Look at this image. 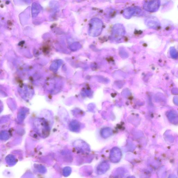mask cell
<instances>
[{
  "instance_id": "6da1fadb",
  "label": "cell",
  "mask_w": 178,
  "mask_h": 178,
  "mask_svg": "<svg viewBox=\"0 0 178 178\" xmlns=\"http://www.w3.org/2000/svg\"><path fill=\"white\" fill-rule=\"evenodd\" d=\"M34 127L38 133L43 137L47 136L50 128L46 121L42 119H36L34 122Z\"/></svg>"
},
{
  "instance_id": "7a4b0ae2",
  "label": "cell",
  "mask_w": 178,
  "mask_h": 178,
  "mask_svg": "<svg viewBox=\"0 0 178 178\" xmlns=\"http://www.w3.org/2000/svg\"><path fill=\"white\" fill-rule=\"evenodd\" d=\"M103 23L101 20L94 18L91 20L89 25L88 33L90 36L97 37L99 35L103 29Z\"/></svg>"
},
{
  "instance_id": "3957f363",
  "label": "cell",
  "mask_w": 178,
  "mask_h": 178,
  "mask_svg": "<svg viewBox=\"0 0 178 178\" xmlns=\"http://www.w3.org/2000/svg\"><path fill=\"white\" fill-rule=\"evenodd\" d=\"M160 1L158 0L147 1L145 2L144 5V9L148 12H157L160 6Z\"/></svg>"
},
{
  "instance_id": "277c9868",
  "label": "cell",
  "mask_w": 178,
  "mask_h": 178,
  "mask_svg": "<svg viewBox=\"0 0 178 178\" xmlns=\"http://www.w3.org/2000/svg\"><path fill=\"white\" fill-rule=\"evenodd\" d=\"M125 30L123 25L121 24L115 25L113 28L112 37L115 39L119 40L124 36Z\"/></svg>"
},
{
  "instance_id": "5b68a950",
  "label": "cell",
  "mask_w": 178,
  "mask_h": 178,
  "mask_svg": "<svg viewBox=\"0 0 178 178\" xmlns=\"http://www.w3.org/2000/svg\"><path fill=\"white\" fill-rule=\"evenodd\" d=\"M122 157V153L118 148H114L111 151L110 160L111 162L116 163L119 162Z\"/></svg>"
},
{
  "instance_id": "8992f818",
  "label": "cell",
  "mask_w": 178,
  "mask_h": 178,
  "mask_svg": "<svg viewBox=\"0 0 178 178\" xmlns=\"http://www.w3.org/2000/svg\"><path fill=\"white\" fill-rule=\"evenodd\" d=\"M146 25L151 28L157 29L160 28V23L158 19L155 17H148L145 20Z\"/></svg>"
},
{
  "instance_id": "52a82bcc",
  "label": "cell",
  "mask_w": 178,
  "mask_h": 178,
  "mask_svg": "<svg viewBox=\"0 0 178 178\" xmlns=\"http://www.w3.org/2000/svg\"><path fill=\"white\" fill-rule=\"evenodd\" d=\"M110 167V164L107 162L105 161L102 162L97 167V173L99 175L103 174L108 171Z\"/></svg>"
},
{
  "instance_id": "ba28073f",
  "label": "cell",
  "mask_w": 178,
  "mask_h": 178,
  "mask_svg": "<svg viewBox=\"0 0 178 178\" xmlns=\"http://www.w3.org/2000/svg\"><path fill=\"white\" fill-rule=\"evenodd\" d=\"M125 173L124 170L119 168L115 171V173L112 175L111 178H123Z\"/></svg>"
},
{
  "instance_id": "9c48e42d",
  "label": "cell",
  "mask_w": 178,
  "mask_h": 178,
  "mask_svg": "<svg viewBox=\"0 0 178 178\" xmlns=\"http://www.w3.org/2000/svg\"><path fill=\"white\" fill-rule=\"evenodd\" d=\"M138 9L136 8H129V9H126L124 12V15L127 18L131 17L132 15L134 14L136 12H139L140 10L137 11Z\"/></svg>"
},
{
  "instance_id": "30bf717a",
  "label": "cell",
  "mask_w": 178,
  "mask_h": 178,
  "mask_svg": "<svg viewBox=\"0 0 178 178\" xmlns=\"http://www.w3.org/2000/svg\"><path fill=\"white\" fill-rule=\"evenodd\" d=\"M7 163L10 165H13L16 163V160L14 156L12 155L8 156L6 158Z\"/></svg>"
},
{
  "instance_id": "8fae6325",
  "label": "cell",
  "mask_w": 178,
  "mask_h": 178,
  "mask_svg": "<svg viewBox=\"0 0 178 178\" xmlns=\"http://www.w3.org/2000/svg\"><path fill=\"white\" fill-rule=\"evenodd\" d=\"M170 55L172 58L177 59L178 58V52L174 47L171 48Z\"/></svg>"
},
{
  "instance_id": "7c38bea8",
  "label": "cell",
  "mask_w": 178,
  "mask_h": 178,
  "mask_svg": "<svg viewBox=\"0 0 178 178\" xmlns=\"http://www.w3.org/2000/svg\"><path fill=\"white\" fill-rule=\"evenodd\" d=\"M71 169L69 167H66L63 170V174L64 176L66 177L68 176L71 174Z\"/></svg>"
},
{
  "instance_id": "4fadbf2b",
  "label": "cell",
  "mask_w": 178,
  "mask_h": 178,
  "mask_svg": "<svg viewBox=\"0 0 178 178\" xmlns=\"http://www.w3.org/2000/svg\"><path fill=\"white\" fill-rule=\"evenodd\" d=\"M169 178H176L175 177V176H169Z\"/></svg>"
},
{
  "instance_id": "5bb4252c",
  "label": "cell",
  "mask_w": 178,
  "mask_h": 178,
  "mask_svg": "<svg viewBox=\"0 0 178 178\" xmlns=\"http://www.w3.org/2000/svg\"><path fill=\"white\" fill-rule=\"evenodd\" d=\"M127 178H136L134 176H129V177H127Z\"/></svg>"
}]
</instances>
